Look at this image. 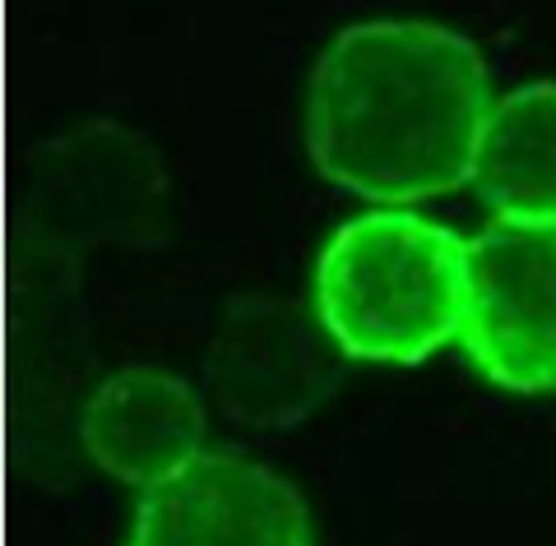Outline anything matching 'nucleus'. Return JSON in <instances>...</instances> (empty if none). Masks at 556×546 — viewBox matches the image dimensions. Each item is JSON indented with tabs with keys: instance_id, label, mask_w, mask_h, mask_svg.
Wrapping results in <instances>:
<instances>
[{
	"instance_id": "1",
	"label": "nucleus",
	"mask_w": 556,
	"mask_h": 546,
	"mask_svg": "<svg viewBox=\"0 0 556 546\" xmlns=\"http://www.w3.org/2000/svg\"><path fill=\"white\" fill-rule=\"evenodd\" d=\"M492 84L478 47L427 20L343 28L311 75L306 149L334 186L413 204L473 181Z\"/></svg>"
},
{
	"instance_id": "5",
	"label": "nucleus",
	"mask_w": 556,
	"mask_h": 546,
	"mask_svg": "<svg viewBox=\"0 0 556 546\" xmlns=\"http://www.w3.org/2000/svg\"><path fill=\"white\" fill-rule=\"evenodd\" d=\"M348 357L329 339L316 310L241 296L228 302L204 347V384L232 421L247 427H298L320 412L343 384Z\"/></svg>"
},
{
	"instance_id": "3",
	"label": "nucleus",
	"mask_w": 556,
	"mask_h": 546,
	"mask_svg": "<svg viewBox=\"0 0 556 546\" xmlns=\"http://www.w3.org/2000/svg\"><path fill=\"white\" fill-rule=\"evenodd\" d=\"M172 181L159 149L116 120H79L28 157L14 245L84 264L93 245H163Z\"/></svg>"
},
{
	"instance_id": "8",
	"label": "nucleus",
	"mask_w": 556,
	"mask_h": 546,
	"mask_svg": "<svg viewBox=\"0 0 556 546\" xmlns=\"http://www.w3.org/2000/svg\"><path fill=\"white\" fill-rule=\"evenodd\" d=\"M473 190L496 218H556V84H519L492 102Z\"/></svg>"
},
{
	"instance_id": "7",
	"label": "nucleus",
	"mask_w": 556,
	"mask_h": 546,
	"mask_svg": "<svg viewBox=\"0 0 556 546\" xmlns=\"http://www.w3.org/2000/svg\"><path fill=\"white\" fill-rule=\"evenodd\" d=\"M79 449L108 478L149 491L204 454V403L190 380L130 366L89 390Z\"/></svg>"
},
{
	"instance_id": "4",
	"label": "nucleus",
	"mask_w": 556,
	"mask_h": 546,
	"mask_svg": "<svg viewBox=\"0 0 556 546\" xmlns=\"http://www.w3.org/2000/svg\"><path fill=\"white\" fill-rule=\"evenodd\" d=\"M459 347L496 390H556V218H496L468 241Z\"/></svg>"
},
{
	"instance_id": "2",
	"label": "nucleus",
	"mask_w": 556,
	"mask_h": 546,
	"mask_svg": "<svg viewBox=\"0 0 556 546\" xmlns=\"http://www.w3.org/2000/svg\"><path fill=\"white\" fill-rule=\"evenodd\" d=\"M464 296L468 241L408 208L348 218L311 274V310L348 361H427L459 343Z\"/></svg>"
},
{
	"instance_id": "6",
	"label": "nucleus",
	"mask_w": 556,
	"mask_h": 546,
	"mask_svg": "<svg viewBox=\"0 0 556 546\" xmlns=\"http://www.w3.org/2000/svg\"><path fill=\"white\" fill-rule=\"evenodd\" d=\"M126 546H316V528L288 478L247 454L204 449L139 491Z\"/></svg>"
}]
</instances>
